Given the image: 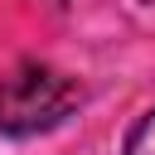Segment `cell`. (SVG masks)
<instances>
[{
    "label": "cell",
    "instance_id": "6da1fadb",
    "mask_svg": "<svg viewBox=\"0 0 155 155\" xmlns=\"http://www.w3.org/2000/svg\"><path fill=\"white\" fill-rule=\"evenodd\" d=\"M78 82L48 63H19L10 78H0V131L5 136H39L58 126L78 107Z\"/></svg>",
    "mask_w": 155,
    "mask_h": 155
},
{
    "label": "cell",
    "instance_id": "3957f363",
    "mask_svg": "<svg viewBox=\"0 0 155 155\" xmlns=\"http://www.w3.org/2000/svg\"><path fill=\"white\" fill-rule=\"evenodd\" d=\"M145 5H155V0H145Z\"/></svg>",
    "mask_w": 155,
    "mask_h": 155
},
{
    "label": "cell",
    "instance_id": "7a4b0ae2",
    "mask_svg": "<svg viewBox=\"0 0 155 155\" xmlns=\"http://www.w3.org/2000/svg\"><path fill=\"white\" fill-rule=\"evenodd\" d=\"M126 155H155V111L136 121V131L126 136Z\"/></svg>",
    "mask_w": 155,
    "mask_h": 155
}]
</instances>
